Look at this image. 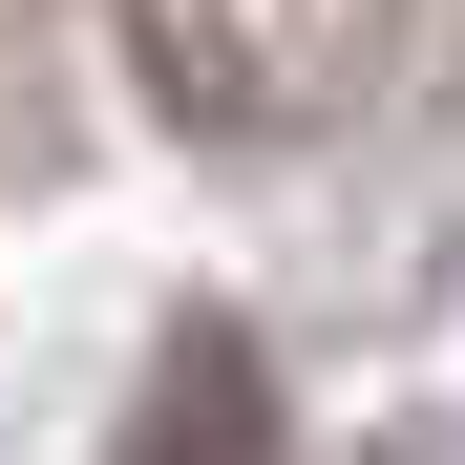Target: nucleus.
<instances>
[{
    "label": "nucleus",
    "mask_w": 465,
    "mask_h": 465,
    "mask_svg": "<svg viewBox=\"0 0 465 465\" xmlns=\"http://www.w3.org/2000/svg\"><path fill=\"white\" fill-rule=\"evenodd\" d=\"M381 22H402V0H127V64L191 127H318Z\"/></svg>",
    "instance_id": "f257e3e1"
},
{
    "label": "nucleus",
    "mask_w": 465,
    "mask_h": 465,
    "mask_svg": "<svg viewBox=\"0 0 465 465\" xmlns=\"http://www.w3.org/2000/svg\"><path fill=\"white\" fill-rule=\"evenodd\" d=\"M106 465H275V360L232 339V318H170V339H148V402H127Z\"/></svg>",
    "instance_id": "f03ea898"
}]
</instances>
